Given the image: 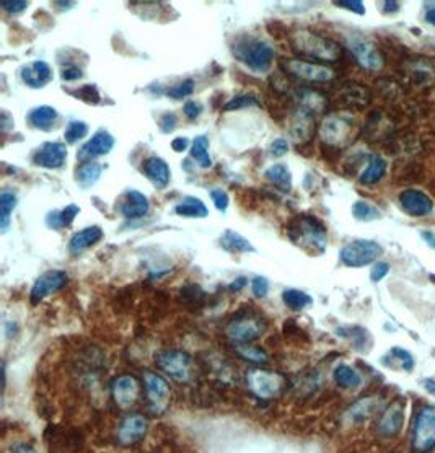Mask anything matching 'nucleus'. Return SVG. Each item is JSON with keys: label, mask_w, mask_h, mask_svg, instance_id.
<instances>
[{"label": "nucleus", "mask_w": 435, "mask_h": 453, "mask_svg": "<svg viewBox=\"0 0 435 453\" xmlns=\"http://www.w3.org/2000/svg\"><path fill=\"white\" fill-rule=\"evenodd\" d=\"M147 429L148 423L144 416L129 414L121 421L119 427H117V438L122 445H135V443L144 441Z\"/></svg>", "instance_id": "nucleus-15"}, {"label": "nucleus", "mask_w": 435, "mask_h": 453, "mask_svg": "<svg viewBox=\"0 0 435 453\" xmlns=\"http://www.w3.org/2000/svg\"><path fill=\"white\" fill-rule=\"evenodd\" d=\"M144 175L151 180V183L157 188H165L170 183L171 171L166 165L165 160L160 157H148L147 160L142 163Z\"/></svg>", "instance_id": "nucleus-21"}, {"label": "nucleus", "mask_w": 435, "mask_h": 453, "mask_svg": "<svg viewBox=\"0 0 435 453\" xmlns=\"http://www.w3.org/2000/svg\"><path fill=\"white\" fill-rule=\"evenodd\" d=\"M52 79V70L44 61H35L33 64L21 69V80L31 88H41Z\"/></svg>", "instance_id": "nucleus-22"}, {"label": "nucleus", "mask_w": 435, "mask_h": 453, "mask_svg": "<svg viewBox=\"0 0 435 453\" xmlns=\"http://www.w3.org/2000/svg\"><path fill=\"white\" fill-rule=\"evenodd\" d=\"M194 92V80L191 79H186L183 81H180V84L173 85V87L168 88V97L175 98V99H183L186 97H189Z\"/></svg>", "instance_id": "nucleus-41"}, {"label": "nucleus", "mask_w": 435, "mask_h": 453, "mask_svg": "<svg viewBox=\"0 0 435 453\" xmlns=\"http://www.w3.org/2000/svg\"><path fill=\"white\" fill-rule=\"evenodd\" d=\"M287 151H289V144H287V140L278 139V140H274L273 144H271V155H274V157H282L284 153H287Z\"/></svg>", "instance_id": "nucleus-52"}, {"label": "nucleus", "mask_w": 435, "mask_h": 453, "mask_svg": "<svg viewBox=\"0 0 435 453\" xmlns=\"http://www.w3.org/2000/svg\"><path fill=\"white\" fill-rule=\"evenodd\" d=\"M10 452L12 453H38L35 450L33 447L30 445V443H26V442H17V443H13L12 448H10Z\"/></svg>", "instance_id": "nucleus-54"}, {"label": "nucleus", "mask_w": 435, "mask_h": 453, "mask_svg": "<svg viewBox=\"0 0 435 453\" xmlns=\"http://www.w3.org/2000/svg\"><path fill=\"white\" fill-rule=\"evenodd\" d=\"M176 122H178V119H176V116L173 115V113H166V115L162 116L160 128L163 133H171V131L176 128Z\"/></svg>", "instance_id": "nucleus-51"}, {"label": "nucleus", "mask_w": 435, "mask_h": 453, "mask_svg": "<svg viewBox=\"0 0 435 453\" xmlns=\"http://www.w3.org/2000/svg\"><path fill=\"white\" fill-rule=\"evenodd\" d=\"M246 282H248L246 278H238L237 280H233L232 285H230V289H232L233 292H238V291H242L244 285H246Z\"/></svg>", "instance_id": "nucleus-56"}, {"label": "nucleus", "mask_w": 435, "mask_h": 453, "mask_svg": "<svg viewBox=\"0 0 435 453\" xmlns=\"http://www.w3.org/2000/svg\"><path fill=\"white\" fill-rule=\"evenodd\" d=\"M382 247L371 240H356L341 250V261L349 267H362L382 256Z\"/></svg>", "instance_id": "nucleus-9"}, {"label": "nucleus", "mask_w": 435, "mask_h": 453, "mask_svg": "<svg viewBox=\"0 0 435 453\" xmlns=\"http://www.w3.org/2000/svg\"><path fill=\"white\" fill-rule=\"evenodd\" d=\"M233 351L237 352L240 359L251 362V364H256V365L266 364L267 359H269V356H267L264 349L253 346V344H235Z\"/></svg>", "instance_id": "nucleus-29"}, {"label": "nucleus", "mask_w": 435, "mask_h": 453, "mask_svg": "<svg viewBox=\"0 0 435 453\" xmlns=\"http://www.w3.org/2000/svg\"><path fill=\"white\" fill-rule=\"evenodd\" d=\"M280 69L285 77L310 81V84H326L336 77V72L318 62H310L305 59H282Z\"/></svg>", "instance_id": "nucleus-4"}, {"label": "nucleus", "mask_w": 435, "mask_h": 453, "mask_svg": "<svg viewBox=\"0 0 435 453\" xmlns=\"http://www.w3.org/2000/svg\"><path fill=\"white\" fill-rule=\"evenodd\" d=\"M202 111H204V106H202V103H199V102H186L183 106V113L186 115V117L191 121L197 119V117L202 115Z\"/></svg>", "instance_id": "nucleus-46"}, {"label": "nucleus", "mask_w": 435, "mask_h": 453, "mask_svg": "<svg viewBox=\"0 0 435 453\" xmlns=\"http://www.w3.org/2000/svg\"><path fill=\"white\" fill-rule=\"evenodd\" d=\"M266 328L267 321L264 316L248 310L232 316V320L225 326V334L235 344H251L264 334Z\"/></svg>", "instance_id": "nucleus-3"}, {"label": "nucleus", "mask_w": 435, "mask_h": 453, "mask_svg": "<svg viewBox=\"0 0 435 453\" xmlns=\"http://www.w3.org/2000/svg\"><path fill=\"white\" fill-rule=\"evenodd\" d=\"M287 235L298 247L323 251L326 247V226L313 215H298L287 226Z\"/></svg>", "instance_id": "nucleus-2"}, {"label": "nucleus", "mask_w": 435, "mask_h": 453, "mask_svg": "<svg viewBox=\"0 0 435 453\" xmlns=\"http://www.w3.org/2000/svg\"><path fill=\"white\" fill-rule=\"evenodd\" d=\"M400 204L401 209L412 217H425L434 211L432 199L419 189H405L400 194Z\"/></svg>", "instance_id": "nucleus-16"}, {"label": "nucleus", "mask_w": 435, "mask_h": 453, "mask_svg": "<svg viewBox=\"0 0 435 453\" xmlns=\"http://www.w3.org/2000/svg\"><path fill=\"white\" fill-rule=\"evenodd\" d=\"M57 111L51 106H38L35 110L30 111L28 115V122L33 126L35 129L41 131H49L56 124L57 121Z\"/></svg>", "instance_id": "nucleus-25"}, {"label": "nucleus", "mask_w": 435, "mask_h": 453, "mask_svg": "<svg viewBox=\"0 0 435 453\" xmlns=\"http://www.w3.org/2000/svg\"><path fill=\"white\" fill-rule=\"evenodd\" d=\"M211 197L215 204L217 211H222V212L226 211L230 201H229V194H226L224 189H214V191H211Z\"/></svg>", "instance_id": "nucleus-47"}, {"label": "nucleus", "mask_w": 435, "mask_h": 453, "mask_svg": "<svg viewBox=\"0 0 435 453\" xmlns=\"http://www.w3.org/2000/svg\"><path fill=\"white\" fill-rule=\"evenodd\" d=\"M290 46L298 56L311 59V62H336L341 59V46L336 41L325 38L308 30H300L290 36Z\"/></svg>", "instance_id": "nucleus-1"}, {"label": "nucleus", "mask_w": 435, "mask_h": 453, "mask_svg": "<svg viewBox=\"0 0 435 453\" xmlns=\"http://www.w3.org/2000/svg\"><path fill=\"white\" fill-rule=\"evenodd\" d=\"M155 364L163 374L170 375L176 382H191L194 377V362L189 354L178 349H165L155 356Z\"/></svg>", "instance_id": "nucleus-7"}, {"label": "nucleus", "mask_w": 435, "mask_h": 453, "mask_svg": "<svg viewBox=\"0 0 435 453\" xmlns=\"http://www.w3.org/2000/svg\"><path fill=\"white\" fill-rule=\"evenodd\" d=\"M339 105L344 108H356V110H364L369 105L370 95L367 92L364 85L356 84V81H347L341 87L339 92Z\"/></svg>", "instance_id": "nucleus-19"}, {"label": "nucleus", "mask_w": 435, "mask_h": 453, "mask_svg": "<svg viewBox=\"0 0 435 453\" xmlns=\"http://www.w3.org/2000/svg\"><path fill=\"white\" fill-rule=\"evenodd\" d=\"M67 282H69V276H67V273H64V271L52 269V271H48V273L41 274L39 278L36 279L33 289H31V293H30L31 302L39 303L43 298L51 296V293L62 291V289L67 285Z\"/></svg>", "instance_id": "nucleus-12"}, {"label": "nucleus", "mask_w": 435, "mask_h": 453, "mask_svg": "<svg viewBox=\"0 0 435 453\" xmlns=\"http://www.w3.org/2000/svg\"><path fill=\"white\" fill-rule=\"evenodd\" d=\"M81 75H84V72H81L80 67H77V66H69L62 70V80H67V81L79 80Z\"/></svg>", "instance_id": "nucleus-53"}, {"label": "nucleus", "mask_w": 435, "mask_h": 453, "mask_svg": "<svg viewBox=\"0 0 435 453\" xmlns=\"http://www.w3.org/2000/svg\"><path fill=\"white\" fill-rule=\"evenodd\" d=\"M336 6L342 7V8H347L349 12L359 13V15H364V13H365L364 3L359 2V0H341V2H336Z\"/></svg>", "instance_id": "nucleus-50"}, {"label": "nucleus", "mask_w": 435, "mask_h": 453, "mask_svg": "<svg viewBox=\"0 0 435 453\" xmlns=\"http://www.w3.org/2000/svg\"><path fill=\"white\" fill-rule=\"evenodd\" d=\"M113 401L122 409L134 406L140 398V383L133 375H121L111 383Z\"/></svg>", "instance_id": "nucleus-13"}, {"label": "nucleus", "mask_w": 435, "mask_h": 453, "mask_svg": "<svg viewBox=\"0 0 435 453\" xmlns=\"http://www.w3.org/2000/svg\"><path fill=\"white\" fill-rule=\"evenodd\" d=\"M144 392L147 396L148 407L152 409V413L162 414L165 413L166 407L170 405V385L166 382L162 375L155 372H145L144 374Z\"/></svg>", "instance_id": "nucleus-10"}, {"label": "nucleus", "mask_w": 435, "mask_h": 453, "mask_svg": "<svg viewBox=\"0 0 435 453\" xmlns=\"http://www.w3.org/2000/svg\"><path fill=\"white\" fill-rule=\"evenodd\" d=\"M385 171H387V163H385L383 158L378 155H371L369 158V163H367L364 173L360 175L359 181L362 184L378 183V181L383 178Z\"/></svg>", "instance_id": "nucleus-27"}, {"label": "nucleus", "mask_w": 435, "mask_h": 453, "mask_svg": "<svg viewBox=\"0 0 435 453\" xmlns=\"http://www.w3.org/2000/svg\"><path fill=\"white\" fill-rule=\"evenodd\" d=\"M113 147H115V137H113L108 131L102 129L98 131V133H95L93 137L90 139L87 144L81 146L77 158H79L80 162H92L93 158L110 153Z\"/></svg>", "instance_id": "nucleus-18"}, {"label": "nucleus", "mask_w": 435, "mask_h": 453, "mask_svg": "<svg viewBox=\"0 0 435 453\" xmlns=\"http://www.w3.org/2000/svg\"><path fill=\"white\" fill-rule=\"evenodd\" d=\"M411 445L416 453H429L435 448V406L420 407L411 430Z\"/></svg>", "instance_id": "nucleus-6"}, {"label": "nucleus", "mask_w": 435, "mask_h": 453, "mask_svg": "<svg viewBox=\"0 0 435 453\" xmlns=\"http://www.w3.org/2000/svg\"><path fill=\"white\" fill-rule=\"evenodd\" d=\"M334 380H336V383L339 385V387L347 388V389L357 388L362 383L360 375L357 374L352 367L344 365V364L338 365L336 369H334Z\"/></svg>", "instance_id": "nucleus-32"}, {"label": "nucleus", "mask_w": 435, "mask_h": 453, "mask_svg": "<svg viewBox=\"0 0 435 453\" xmlns=\"http://www.w3.org/2000/svg\"><path fill=\"white\" fill-rule=\"evenodd\" d=\"M282 300L292 311H300L305 307L311 305V302H313L308 293L297 291V289H287V291H284Z\"/></svg>", "instance_id": "nucleus-34"}, {"label": "nucleus", "mask_w": 435, "mask_h": 453, "mask_svg": "<svg viewBox=\"0 0 435 453\" xmlns=\"http://www.w3.org/2000/svg\"><path fill=\"white\" fill-rule=\"evenodd\" d=\"M204 297H206V293L202 292V289L199 287L197 284H186L183 289L180 291V298L181 302L184 303V305L188 307H199L201 303L204 302Z\"/></svg>", "instance_id": "nucleus-37"}, {"label": "nucleus", "mask_w": 435, "mask_h": 453, "mask_svg": "<svg viewBox=\"0 0 435 453\" xmlns=\"http://www.w3.org/2000/svg\"><path fill=\"white\" fill-rule=\"evenodd\" d=\"M17 206V196L13 193L3 191L0 194V229L6 232L10 224V215Z\"/></svg>", "instance_id": "nucleus-36"}, {"label": "nucleus", "mask_w": 435, "mask_h": 453, "mask_svg": "<svg viewBox=\"0 0 435 453\" xmlns=\"http://www.w3.org/2000/svg\"><path fill=\"white\" fill-rule=\"evenodd\" d=\"M420 237H423L425 242L429 243L430 248H434V250H435V235L432 232H429V230H424V232H420Z\"/></svg>", "instance_id": "nucleus-57"}, {"label": "nucleus", "mask_w": 435, "mask_h": 453, "mask_svg": "<svg viewBox=\"0 0 435 453\" xmlns=\"http://www.w3.org/2000/svg\"><path fill=\"white\" fill-rule=\"evenodd\" d=\"M67 160V147L61 142H46L43 144L33 157L35 165L41 168H61Z\"/></svg>", "instance_id": "nucleus-17"}, {"label": "nucleus", "mask_w": 435, "mask_h": 453, "mask_svg": "<svg viewBox=\"0 0 435 453\" xmlns=\"http://www.w3.org/2000/svg\"><path fill=\"white\" fill-rule=\"evenodd\" d=\"M79 212V206H75V204H70V206H67L66 209H62L61 212H52V214L48 215V226L56 230L66 229V226H69L72 222H74Z\"/></svg>", "instance_id": "nucleus-30"}, {"label": "nucleus", "mask_w": 435, "mask_h": 453, "mask_svg": "<svg viewBox=\"0 0 435 453\" xmlns=\"http://www.w3.org/2000/svg\"><path fill=\"white\" fill-rule=\"evenodd\" d=\"M233 54L255 72H266L273 64L274 49L261 39H243L233 46Z\"/></svg>", "instance_id": "nucleus-5"}, {"label": "nucleus", "mask_w": 435, "mask_h": 453, "mask_svg": "<svg viewBox=\"0 0 435 453\" xmlns=\"http://www.w3.org/2000/svg\"><path fill=\"white\" fill-rule=\"evenodd\" d=\"M74 95L80 99H84L85 103H93V105H97V103H99V99H102L99 98L98 88L95 87V85H84V87H80Z\"/></svg>", "instance_id": "nucleus-43"}, {"label": "nucleus", "mask_w": 435, "mask_h": 453, "mask_svg": "<svg viewBox=\"0 0 435 453\" xmlns=\"http://www.w3.org/2000/svg\"><path fill=\"white\" fill-rule=\"evenodd\" d=\"M87 134H88V126L85 124L84 121H72L69 122V126H67L64 139L69 144H74L77 140L84 139Z\"/></svg>", "instance_id": "nucleus-39"}, {"label": "nucleus", "mask_w": 435, "mask_h": 453, "mask_svg": "<svg viewBox=\"0 0 435 453\" xmlns=\"http://www.w3.org/2000/svg\"><path fill=\"white\" fill-rule=\"evenodd\" d=\"M266 180L282 189V191H289L292 188V175H290L289 168L285 165H273L269 170H266Z\"/></svg>", "instance_id": "nucleus-31"}, {"label": "nucleus", "mask_w": 435, "mask_h": 453, "mask_svg": "<svg viewBox=\"0 0 435 453\" xmlns=\"http://www.w3.org/2000/svg\"><path fill=\"white\" fill-rule=\"evenodd\" d=\"M0 7H2L7 13H21L23 10H26L28 2H23V0H13V2L2 0V2H0Z\"/></svg>", "instance_id": "nucleus-48"}, {"label": "nucleus", "mask_w": 435, "mask_h": 453, "mask_svg": "<svg viewBox=\"0 0 435 453\" xmlns=\"http://www.w3.org/2000/svg\"><path fill=\"white\" fill-rule=\"evenodd\" d=\"M220 247L225 248L226 251L232 253H246V251H255V248L251 247V243L246 238H243L238 232L233 230H225V233L220 238Z\"/></svg>", "instance_id": "nucleus-28"}, {"label": "nucleus", "mask_w": 435, "mask_h": 453, "mask_svg": "<svg viewBox=\"0 0 435 453\" xmlns=\"http://www.w3.org/2000/svg\"><path fill=\"white\" fill-rule=\"evenodd\" d=\"M354 134V121L346 116H328L320 128V135L325 144L333 147L346 146Z\"/></svg>", "instance_id": "nucleus-11"}, {"label": "nucleus", "mask_w": 435, "mask_h": 453, "mask_svg": "<svg viewBox=\"0 0 435 453\" xmlns=\"http://www.w3.org/2000/svg\"><path fill=\"white\" fill-rule=\"evenodd\" d=\"M171 148H173L175 152H183L188 148V139L186 137H178L175 139L173 142H171Z\"/></svg>", "instance_id": "nucleus-55"}, {"label": "nucleus", "mask_w": 435, "mask_h": 453, "mask_svg": "<svg viewBox=\"0 0 435 453\" xmlns=\"http://www.w3.org/2000/svg\"><path fill=\"white\" fill-rule=\"evenodd\" d=\"M103 238V230L99 226H87V229L80 230L79 233H75L69 242V251L72 255H79V253L85 251L87 248L93 247L95 243H98Z\"/></svg>", "instance_id": "nucleus-24"}, {"label": "nucleus", "mask_w": 435, "mask_h": 453, "mask_svg": "<svg viewBox=\"0 0 435 453\" xmlns=\"http://www.w3.org/2000/svg\"><path fill=\"white\" fill-rule=\"evenodd\" d=\"M389 273V264L385 261H380L377 264L374 266V269L370 271V279L374 280V282H380L385 276Z\"/></svg>", "instance_id": "nucleus-49"}, {"label": "nucleus", "mask_w": 435, "mask_h": 453, "mask_svg": "<svg viewBox=\"0 0 435 453\" xmlns=\"http://www.w3.org/2000/svg\"><path fill=\"white\" fill-rule=\"evenodd\" d=\"M251 291L258 298H264L267 296V292H269V282H267L266 278H261V276H258V278L253 279Z\"/></svg>", "instance_id": "nucleus-45"}, {"label": "nucleus", "mask_w": 435, "mask_h": 453, "mask_svg": "<svg viewBox=\"0 0 435 453\" xmlns=\"http://www.w3.org/2000/svg\"><path fill=\"white\" fill-rule=\"evenodd\" d=\"M175 212L178 215L183 217H193V219H204V217L209 215L206 204L197 197H184L178 206L175 207Z\"/></svg>", "instance_id": "nucleus-26"}, {"label": "nucleus", "mask_w": 435, "mask_h": 453, "mask_svg": "<svg viewBox=\"0 0 435 453\" xmlns=\"http://www.w3.org/2000/svg\"><path fill=\"white\" fill-rule=\"evenodd\" d=\"M119 211L126 219H139V217H144L148 212V199L142 193L130 189V191L126 193Z\"/></svg>", "instance_id": "nucleus-23"}, {"label": "nucleus", "mask_w": 435, "mask_h": 453, "mask_svg": "<svg viewBox=\"0 0 435 453\" xmlns=\"http://www.w3.org/2000/svg\"><path fill=\"white\" fill-rule=\"evenodd\" d=\"M392 356L395 357V359L400 360L406 370H412V367H414V359H412V356L406 351V349L393 347Z\"/></svg>", "instance_id": "nucleus-44"}, {"label": "nucleus", "mask_w": 435, "mask_h": 453, "mask_svg": "<svg viewBox=\"0 0 435 453\" xmlns=\"http://www.w3.org/2000/svg\"><path fill=\"white\" fill-rule=\"evenodd\" d=\"M352 214L359 220H374L380 215L378 211L375 209L371 204L365 201H357L354 206H352Z\"/></svg>", "instance_id": "nucleus-40"}, {"label": "nucleus", "mask_w": 435, "mask_h": 453, "mask_svg": "<svg viewBox=\"0 0 435 453\" xmlns=\"http://www.w3.org/2000/svg\"><path fill=\"white\" fill-rule=\"evenodd\" d=\"M246 383L251 393L261 400H273L287 388V380L284 375L267 369H251L246 372Z\"/></svg>", "instance_id": "nucleus-8"}, {"label": "nucleus", "mask_w": 435, "mask_h": 453, "mask_svg": "<svg viewBox=\"0 0 435 453\" xmlns=\"http://www.w3.org/2000/svg\"><path fill=\"white\" fill-rule=\"evenodd\" d=\"M191 152L193 158L201 165V168H209L212 165L209 155V139H207L206 135H199V137L194 139Z\"/></svg>", "instance_id": "nucleus-35"}, {"label": "nucleus", "mask_w": 435, "mask_h": 453, "mask_svg": "<svg viewBox=\"0 0 435 453\" xmlns=\"http://www.w3.org/2000/svg\"><path fill=\"white\" fill-rule=\"evenodd\" d=\"M246 106H260V102L251 95H242V97H237L233 99H230L229 103H225L224 111H232V110H240V108H246Z\"/></svg>", "instance_id": "nucleus-42"}, {"label": "nucleus", "mask_w": 435, "mask_h": 453, "mask_svg": "<svg viewBox=\"0 0 435 453\" xmlns=\"http://www.w3.org/2000/svg\"><path fill=\"white\" fill-rule=\"evenodd\" d=\"M351 52L354 54L356 61L359 66L367 70H380L383 67V56L378 51L377 46L369 39L364 38H352L349 43Z\"/></svg>", "instance_id": "nucleus-14"}, {"label": "nucleus", "mask_w": 435, "mask_h": 453, "mask_svg": "<svg viewBox=\"0 0 435 453\" xmlns=\"http://www.w3.org/2000/svg\"><path fill=\"white\" fill-rule=\"evenodd\" d=\"M102 171H103L102 165H98V163H93V162H88V163H85V165L79 166L75 176H77V181H79L81 186L88 188L99 180Z\"/></svg>", "instance_id": "nucleus-33"}, {"label": "nucleus", "mask_w": 435, "mask_h": 453, "mask_svg": "<svg viewBox=\"0 0 435 453\" xmlns=\"http://www.w3.org/2000/svg\"><path fill=\"white\" fill-rule=\"evenodd\" d=\"M405 423V409L400 403L389 405L378 421V432L383 437H395Z\"/></svg>", "instance_id": "nucleus-20"}, {"label": "nucleus", "mask_w": 435, "mask_h": 453, "mask_svg": "<svg viewBox=\"0 0 435 453\" xmlns=\"http://www.w3.org/2000/svg\"><path fill=\"white\" fill-rule=\"evenodd\" d=\"M374 409H375V401L371 400V398H364V400L357 401L356 405L349 409L347 414L354 423H360V421L369 418V416L374 413Z\"/></svg>", "instance_id": "nucleus-38"}, {"label": "nucleus", "mask_w": 435, "mask_h": 453, "mask_svg": "<svg viewBox=\"0 0 435 453\" xmlns=\"http://www.w3.org/2000/svg\"><path fill=\"white\" fill-rule=\"evenodd\" d=\"M425 20H427V23L435 25V3L425 10Z\"/></svg>", "instance_id": "nucleus-58"}]
</instances>
